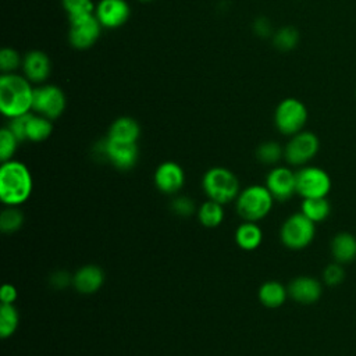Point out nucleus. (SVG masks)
Returning a JSON list of instances; mask_svg holds the SVG:
<instances>
[{"label":"nucleus","instance_id":"f257e3e1","mask_svg":"<svg viewBox=\"0 0 356 356\" xmlns=\"http://www.w3.org/2000/svg\"><path fill=\"white\" fill-rule=\"evenodd\" d=\"M24 75H0V111L6 118H15L32 111L35 88Z\"/></svg>","mask_w":356,"mask_h":356},{"label":"nucleus","instance_id":"f03ea898","mask_svg":"<svg viewBox=\"0 0 356 356\" xmlns=\"http://www.w3.org/2000/svg\"><path fill=\"white\" fill-rule=\"evenodd\" d=\"M33 189L32 174L28 167L18 160H8L0 167V200L6 206H19L25 203Z\"/></svg>","mask_w":356,"mask_h":356},{"label":"nucleus","instance_id":"7ed1b4c3","mask_svg":"<svg viewBox=\"0 0 356 356\" xmlns=\"http://www.w3.org/2000/svg\"><path fill=\"white\" fill-rule=\"evenodd\" d=\"M202 188L207 199L221 204L234 202L241 192L236 175L225 167L209 168L202 178Z\"/></svg>","mask_w":356,"mask_h":356},{"label":"nucleus","instance_id":"20e7f679","mask_svg":"<svg viewBox=\"0 0 356 356\" xmlns=\"http://www.w3.org/2000/svg\"><path fill=\"white\" fill-rule=\"evenodd\" d=\"M274 197L266 185H249L235 199L236 213L243 221H260L268 216Z\"/></svg>","mask_w":356,"mask_h":356},{"label":"nucleus","instance_id":"39448f33","mask_svg":"<svg viewBox=\"0 0 356 356\" xmlns=\"http://www.w3.org/2000/svg\"><path fill=\"white\" fill-rule=\"evenodd\" d=\"M307 117L309 113L302 100L296 97H285L277 104L273 120L280 134L292 136L305 129Z\"/></svg>","mask_w":356,"mask_h":356},{"label":"nucleus","instance_id":"423d86ee","mask_svg":"<svg viewBox=\"0 0 356 356\" xmlns=\"http://www.w3.org/2000/svg\"><path fill=\"white\" fill-rule=\"evenodd\" d=\"M316 236V224L303 213L291 214L280 228V239L282 245L291 250H302L307 248Z\"/></svg>","mask_w":356,"mask_h":356},{"label":"nucleus","instance_id":"0eeeda50","mask_svg":"<svg viewBox=\"0 0 356 356\" xmlns=\"http://www.w3.org/2000/svg\"><path fill=\"white\" fill-rule=\"evenodd\" d=\"M93 153L97 156V159L110 161L117 170L121 171L134 168L139 157L136 143H121L111 140L107 136L95 145Z\"/></svg>","mask_w":356,"mask_h":356},{"label":"nucleus","instance_id":"6e6552de","mask_svg":"<svg viewBox=\"0 0 356 356\" xmlns=\"http://www.w3.org/2000/svg\"><path fill=\"white\" fill-rule=\"evenodd\" d=\"M320 149V139L312 131H300L292 136L284 146V160L293 167L307 165L316 157Z\"/></svg>","mask_w":356,"mask_h":356},{"label":"nucleus","instance_id":"1a4fd4ad","mask_svg":"<svg viewBox=\"0 0 356 356\" xmlns=\"http://www.w3.org/2000/svg\"><path fill=\"white\" fill-rule=\"evenodd\" d=\"M331 186V177L321 167L303 165L296 171V193L302 199L327 197Z\"/></svg>","mask_w":356,"mask_h":356},{"label":"nucleus","instance_id":"9d476101","mask_svg":"<svg viewBox=\"0 0 356 356\" xmlns=\"http://www.w3.org/2000/svg\"><path fill=\"white\" fill-rule=\"evenodd\" d=\"M67 107V97L61 88L51 83H42L35 88L32 111L51 121L57 120Z\"/></svg>","mask_w":356,"mask_h":356},{"label":"nucleus","instance_id":"9b49d317","mask_svg":"<svg viewBox=\"0 0 356 356\" xmlns=\"http://www.w3.org/2000/svg\"><path fill=\"white\" fill-rule=\"evenodd\" d=\"M68 21H70L68 42L74 49L86 50L99 40L103 26L95 17V13L76 17Z\"/></svg>","mask_w":356,"mask_h":356},{"label":"nucleus","instance_id":"f8f14e48","mask_svg":"<svg viewBox=\"0 0 356 356\" xmlns=\"http://www.w3.org/2000/svg\"><path fill=\"white\" fill-rule=\"evenodd\" d=\"M264 185L274 200L286 202L296 193V171L286 165H274L266 175Z\"/></svg>","mask_w":356,"mask_h":356},{"label":"nucleus","instance_id":"ddd939ff","mask_svg":"<svg viewBox=\"0 0 356 356\" xmlns=\"http://www.w3.org/2000/svg\"><path fill=\"white\" fill-rule=\"evenodd\" d=\"M93 13L103 28L117 29L128 21L131 8L127 0H99Z\"/></svg>","mask_w":356,"mask_h":356},{"label":"nucleus","instance_id":"4468645a","mask_svg":"<svg viewBox=\"0 0 356 356\" xmlns=\"http://www.w3.org/2000/svg\"><path fill=\"white\" fill-rule=\"evenodd\" d=\"M153 182L161 193L175 195L184 188L185 172L178 163L172 160L163 161L154 171Z\"/></svg>","mask_w":356,"mask_h":356},{"label":"nucleus","instance_id":"2eb2a0df","mask_svg":"<svg viewBox=\"0 0 356 356\" xmlns=\"http://www.w3.org/2000/svg\"><path fill=\"white\" fill-rule=\"evenodd\" d=\"M288 295L300 305H313L323 295V284L310 275H299L286 285Z\"/></svg>","mask_w":356,"mask_h":356},{"label":"nucleus","instance_id":"dca6fc26","mask_svg":"<svg viewBox=\"0 0 356 356\" xmlns=\"http://www.w3.org/2000/svg\"><path fill=\"white\" fill-rule=\"evenodd\" d=\"M22 75L35 85H42L50 75L51 63L42 50H31L22 57Z\"/></svg>","mask_w":356,"mask_h":356},{"label":"nucleus","instance_id":"f3484780","mask_svg":"<svg viewBox=\"0 0 356 356\" xmlns=\"http://www.w3.org/2000/svg\"><path fill=\"white\" fill-rule=\"evenodd\" d=\"M104 284V271L96 264H85L72 274V288L82 295L97 292Z\"/></svg>","mask_w":356,"mask_h":356},{"label":"nucleus","instance_id":"a211bd4d","mask_svg":"<svg viewBox=\"0 0 356 356\" xmlns=\"http://www.w3.org/2000/svg\"><path fill=\"white\" fill-rule=\"evenodd\" d=\"M331 256L334 261L348 264L356 260V236L350 232H338L331 239L330 245Z\"/></svg>","mask_w":356,"mask_h":356},{"label":"nucleus","instance_id":"6ab92c4d","mask_svg":"<svg viewBox=\"0 0 356 356\" xmlns=\"http://www.w3.org/2000/svg\"><path fill=\"white\" fill-rule=\"evenodd\" d=\"M140 136V127L131 117H118L107 131V138L121 143H136Z\"/></svg>","mask_w":356,"mask_h":356},{"label":"nucleus","instance_id":"aec40b11","mask_svg":"<svg viewBox=\"0 0 356 356\" xmlns=\"http://www.w3.org/2000/svg\"><path fill=\"white\" fill-rule=\"evenodd\" d=\"M259 300L267 309H277L285 303L289 298L288 288L275 280L266 281L259 288Z\"/></svg>","mask_w":356,"mask_h":356},{"label":"nucleus","instance_id":"412c9836","mask_svg":"<svg viewBox=\"0 0 356 356\" xmlns=\"http://www.w3.org/2000/svg\"><path fill=\"white\" fill-rule=\"evenodd\" d=\"M53 132V121L31 111L26 114L25 122V140L29 142H43Z\"/></svg>","mask_w":356,"mask_h":356},{"label":"nucleus","instance_id":"4be33fe9","mask_svg":"<svg viewBox=\"0 0 356 356\" xmlns=\"http://www.w3.org/2000/svg\"><path fill=\"white\" fill-rule=\"evenodd\" d=\"M236 245L243 250H254L260 246L263 241V232L257 222L254 221H243L238 225L234 234Z\"/></svg>","mask_w":356,"mask_h":356},{"label":"nucleus","instance_id":"5701e85b","mask_svg":"<svg viewBox=\"0 0 356 356\" xmlns=\"http://www.w3.org/2000/svg\"><path fill=\"white\" fill-rule=\"evenodd\" d=\"M300 213H303L314 224L323 222L331 214V204L327 197L303 199L300 204Z\"/></svg>","mask_w":356,"mask_h":356},{"label":"nucleus","instance_id":"b1692460","mask_svg":"<svg viewBox=\"0 0 356 356\" xmlns=\"http://www.w3.org/2000/svg\"><path fill=\"white\" fill-rule=\"evenodd\" d=\"M196 216L203 227L216 228L224 220V204L207 199L197 207Z\"/></svg>","mask_w":356,"mask_h":356},{"label":"nucleus","instance_id":"393cba45","mask_svg":"<svg viewBox=\"0 0 356 356\" xmlns=\"http://www.w3.org/2000/svg\"><path fill=\"white\" fill-rule=\"evenodd\" d=\"M19 324V313L14 303H1L0 305V337L7 339L11 337Z\"/></svg>","mask_w":356,"mask_h":356},{"label":"nucleus","instance_id":"a878e982","mask_svg":"<svg viewBox=\"0 0 356 356\" xmlns=\"http://www.w3.org/2000/svg\"><path fill=\"white\" fill-rule=\"evenodd\" d=\"M24 224V213L18 206H6L0 213V229L4 234H14Z\"/></svg>","mask_w":356,"mask_h":356},{"label":"nucleus","instance_id":"bb28decb","mask_svg":"<svg viewBox=\"0 0 356 356\" xmlns=\"http://www.w3.org/2000/svg\"><path fill=\"white\" fill-rule=\"evenodd\" d=\"M256 157L261 164L275 165L284 159V147L275 140H266L257 146Z\"/></svg>","mask_w":356,"mask_h":356},{"label":"nucleus","instance_id":"cd10ccee","mask_svg":"<svg viewBox=\"0 0 356 356\" xmlns=\"http://www.w3.org/2000/svg\"><path fill=\"white\" fill-rule=\"evenodd\" d=\"M273 43L282 51L292 50L299 43V32L293 26H282L273 35Z\"/></svg>","mask_w":356,"mask_h":356},{"label":"nucleus","instance_id":"c85d7f7f","mask_svg":"<svg viewBox=\"0 0 356 356\" xmlns=\"http://www.w3.org/2000/svg\"><path fill=\"white\" fill-rule=\"evenodd\" d=\"M18 143H19V140L7 127H3L0 129V160H1V163L13 160V157L17 152Z\"/></svg>","mask_w":356,"mask_h":356},{"label":"nucleus","instance_id":"c756f323","mask_svg":"<svg viewBox=\"0 0 356 356\" xmlns=\"http://www.w3.org/2000/svg\"><path fill=\"white\" fill-rule=\"evenodd\" d=\"M61 6L68 19L92 14L95 11V3L92 0H61Z\"/></svg>","mask_w":356,"mask_h":356},{"label":"nucleus","instance_id":"7c9ffc66","mask_svg":"<svg viewBox=\"0 0 356 356\" xmlns=\"http://www.w3.org/2000/svg\"><path fill=\"white\" fill-rule=\"evenodd\" d=\"M22 65V58L19 53L11 47H3L0 50V70L1 74L15 72Z\"/></svg>","mask_w":356,"mask_h":356},{"label":"nucleus","instance_id":"2f4dec72","mask_svg":"<svg viewBox=\"0 0 356 356\" xmlns=\"http://www.w3.org/2000/svg\"><path fill=\"white\" fill-rule=\"evenodd\" d=\"M171 210L175 216L186 218L197 211L195 202L185 195H177L171 202Z\"/></svg>","mask_w":356,"mask_h":356},{"label":"nucleus","instance_id":"473e14b6","mask_svg":"<svg viewBox=\"0 0 356 356\" xmlns=\"http://www.w3.org/2000/svg\"><path fill=\"white\" fill-rule=\"evenodd\" d=\"M345 280V270L343 264L332 261L325 266L323 270V282L327 286H338Z\"/></svg>","mask_w":356,"mask_h":356},{"label":"nucleus","instance_id":"72a5a7b5","mask_svg":"<svg viewBox=\"0 0 356 356\" xmlns=\"http://www.w3.org/2000/svg\"><path fill=\"white\" fill-rule=\"evenodd\" d=\"M50 284L53 288L56 289H64L70 285H72V275H70L67 271H54L51 275H50Z\"/></svg>","mask_w":356,"mask_h":356},{"label":"nucleus","instance_id":"f704fd0d","mask_svg":"<svg viewBox=\"0 0 356 356\" xmlns=\"http://www.w3.org/2000/svg\"><path fill=\"white\" fill-rule=\"evenodd\" d=\"M18 298V291L13 284H4L0 289V303H14Z\"/></svg>","mask_w":356,"mask_h":356},{"label":"nucleus","instance_id":"c9c22d12","mask_svg":"<svg viewBox=\"0 0 356 356\" xmlns=\"http://www.w3.org/2000/svg\"><path fill=\"white\" fill-rule=\"evenodd\" d=\"M254 26H256V32H257L259 35L266 36V35H268V33H270V24H268V21H267V19L257 21V22L254 24Z\"/></svg>","mask_w":356,"mask_h":356},{"label":"nucleus","instance_id":"e433bc0d","mask_svg":"<svg viewBox=\"0 0 356 356\" xmlns=\"http://www.w3.org/2000/svg\"><path fill=\"white\" fill-rule=\"evenodd\" d=\"M139 1H152V0H139Z\"/></svg>","mask_w":356,"mask_h":356}]
</instances>
